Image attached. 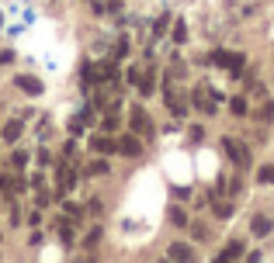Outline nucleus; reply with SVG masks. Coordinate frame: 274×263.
<instances>
[{
	"label": "nucleus",
	"mask_w": 274,
	"mask_h": 263,
	"mask_svg": "<svg viewBox=\"0 0 274 263\" xmlns=\"http://www.w3.org/2000/svg\"><path fill=\"white\" fill-rule=\"evenodd\" d=\"M257 180H261V184H274V166H264V170L257 173Z\"/></svg>",
	"instance_id": "15"
},
{
	"label": "nucleus",
	"mask_w": 274,
	"mask_h": 263,
	"mask_svg": "<svg viewBox=\"0 0 274 263\" xmlns=\"http://www.w3.org/2000/svg\"><path fill=\"white\" fill-rule=\"evenodd\" d=\"M129 122H132V132L146 135V138L153 135V122L146 118V111H142V108H132V118H129Z\"/></svg>",
	"instance_id": "2"
},
{
	"label": "nucleus",
	"mask_w": 274,
	"mask_h": 263,
	"mask_svg": "<svg viewBox=\"0 0 274 263\" xmlns=\"http://www.w3.org/2000/svg\"><path fill=\"white\" fill-rule=\"evenodd\" d=\"M17 87H21L24 94H35V97L42 94V83H38L35 76H17Z\"/></svg>",
	"instance_id": "6"
},
{
	"label": "nucleus",
	"mask_w": 274,
	"mask_h": 263,
	"mask_svg": "<svg viewBox=\"0 0 274 263\" xmlns=\"http://www.w3.org/2000/svg\"><path fill=\"white\" fill-rule=\"evenodd\" d=\"M94 149H97V152H115L118 142H115V138H94Z\"/></svg>",
	"instance_id": "11"
},
{
	"label": "nucleus",
	"mask_w": 274,
	"mask_h": 263,
	"mask_svg": "<svg viewBox=\"0 0 274 263\" xmlns=\"http://www.w3.org/2000/svg\"><path fill=\"white\" fill-rule=\"evenodd\" d=\"M212 208H215L219 218H229V215H233V204H226V201H215V197H212Z\"/></svg>",
	"instance_id": "12"
},
{
	"label": "nucleus",
	"mask_w": 274,
	"mask_h": 263,
	"mask_svg": "<svg viewBox=\"0 0 274 263\" xmlns=\"http://www.w3.org/2000/svg\"><path fill=\"white\" fill-rule=\"evenodd\" d=\"M191 101H195V108H198V111H205V115H215V101H219V94L212 97V90H208V87H198V90L191 94Z\"/></svg>",
	"instance_id": "1"
},
{
	"label": "nucleus",
	"mask_w": 274,
	"mask_h": 263,
	"mask_svg": "<svg viewBox=\"0 0 274 263\" xmlns=\"http://www.w3.org/2000/svg\"><path fill=\"white\" fill-rule=\"evenodd\" d=\"M250 232H254V236H271V218H268V215H254Z\"/></svg>",
	"instance_id": "5"
},
{
	"label": "nucleus",
	"mask_w": 274,
	"mask_h": 263,
	"mask_svg": "<svg viewBox=\"0 0 274 263\" xmlns=\"http://www.w3.org/2000/svg\"><path fill=\"white\" fill-rule=\"evenodd\" d=\"M212 59H215L219 66H226V69H233V76H236V73L243 69V56H233V52H226V49H219V52H215Z\"/></svg>",
	"instance_id": "3"
},
{
	"label": "nucleus",
	"mask_w": 274,
	"mask_h": 263,
	"mask_svg": "<svg viewBox=\"0 0 274 263\" xmlns=\"http://www.w3.org/2000/svg\"><path fill=\"white\" fill-rule=\"evenodd\" d=\"M24 163H28V152H14V156H10V166H14V170H24Z\"/></svg>",
	"instance_id": "14"
},
{
	"label": "nucleus",
	"mask_w": 274,
	"mask_h": 263,
	"mask_svg": "<svg viewBox=\"0 0 274 263\" xmlns=\"http://www.w3.org/2000/svg\"><path fill=\"white\" fill-rule=\"evenodd\" d=\"M229 111H233V115H247V97H233Z\"/></svg>",
	"instance_id": "13"
},
{
	"label": "nucleus",
	"mask_w": 274,
	"mask_h": 263,
	"mask_svg": "<svg viewBox=\"0 0 274 263\" xmlns=\"http://www.w3.org/2000/svg\"><path fill=\"white\" fill-rule=\"evenodd\" d=\"M191 257H195V250L188 243H174L170 246V260H191Z\"/></svg>",
	"instance_id": "7"
},
{
	"label": "nucleus",
	"mask_w": 274,
	"mask_h": 263,
	"mask_svg": "<svg viewBox=\"0 0 274 263\" xmlns=\"http://www.w3.org/2000/svg\"><path fill=\"white\" fill-rule=\"evenodd\" d=\"M118 149H122L125 156H139V152H142V145H139V138H132V135H125V138L118 142Z\"/></svg>",
	"instance_id": "8"
},
{
	"label": "nucleus",
	"mask_w": 274,
	"mask_h": 263,
	"mask_svg": "<svg viewBox=\"0 0 274 263\" xmlns=\"http://www.w3.org/2000/svg\"><path fill=\"white\" fill-rule=\"evenodd\" d=\"M170 222H174V225H188V218H184L181 208H170Z\"/></svg>",
	"instance_id": "16"
},
{
	"label": "nucleus",
	"mask_w": 274,
	"mask_h": 263,
	"mask_svg": "<svg viewBox=\"0 0 274 263\" xmlns=\"http://www.w3.org/2000/svg\"><path fill=\"white\" fill-rule=\"evenodd\" d=\"M87 173H108V163H101V159H97L94 166H87Z\"/></svg>",
	"instance_id": "18"
},
{
	"label": "nucleus",
	"mask_w": 274,
	"mask_h": 263,
	"mask_svg": "<svg viewBox=\"0 0 274 263\" xmlns=\"http://www.w3.org/2000/svg\"><path fill=\"white\" fill-rule=\"evenodd\" d=\"M21 138V122H7L3 125V142H17Z\"/></svg>",
	"instance_id": "9"
},
{
	"label": "nucleus",
	"mask_w": 274,
	"mask_h": 263,
	"mask_svg": "<svg viewBox=\"0 0 274 263\" xmlns=\"http://www.w3.org/2000/svg\"><path fill=\"white\" fill-rule=\"evenodd\" d=\"M222 145H226V152H229V156H233V159H236V163H240V166H243V170H247V166H250V152H247V149H243V145H236V142H233V138H226V142H222Z\"/></svg>",
	"instance_id": "4"
},
{
	"label": "nucleus",
	"mask_w": 274,
	"mask_h": 263,
	"mask_svg": "<svg viewBox=\"0 0 274 263\" xmlns=\"http://www.w3.org/2000/svg\"><path fill=\"white\" fill-rule=\"evenodd\" d=\"M104 129H108V132L118 129V118H115V115H108V118H104Z\"/></svg>",
	"instance_id": "19"
},
{
	"label": "nucleus",
	"mask_w": 274,
	"mask_h": 263,
	"mask_svg": "<svg viewBox=\"0 0 274 263\" xmlns=\"http://www.w3.org/2000/svg\"><path fill=\"white\" fill-rule=\"evenodd\" d=\"M219 257H222V260H236V257H243V243H229Z\"/></svg>",
	"instance_id": "10"
},
{
	"label": "nucleus",
	"mask_w": 274,
	"mask_h": 263,
	"mask_svg": "<svg viewBox=\"0 0 274 263\" xmlns=\"http://www.w3.org/2000/svg\"><path fill=\"white\" fill-rule=\"evenodd\" d=\"M14 184H17V180H10L7 173H0V191H3V194H7V191L14 194Z\"/></svg>",
	"instance_id": "17"
}]
</instances>
